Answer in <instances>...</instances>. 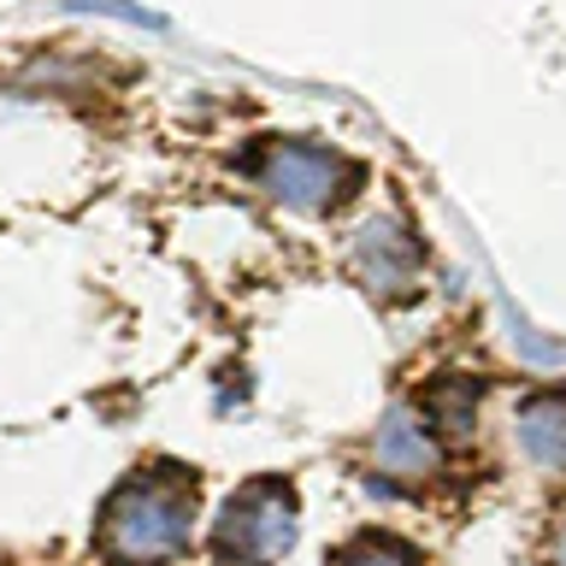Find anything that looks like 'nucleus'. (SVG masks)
<instances>
[{
    "instance_id": "1",
    "label": "nucleus",
    "mask_w": 566,
    "mask_h": 566,
    "mask_svg": "<svg viewBox=\"0 0 566 566\" xmlns=\"http://www.w3.org/2000/svg\"><path fill=\"white\" fill-rule=\"evenodd\" d=\"M195 537V478L159 467L106 495L95 543L113 566H171Z\"/></svg>"
},
{
    "instance_id": "2",
    "label": "nucleus",
    "mask_w": 566,
    "mask_h": 566,
    "mask_svg": "<svg viewBox=\"0 0 566 566\" xmlns=\"http://www.w3.org/2000/svg\"><path fill=\"white\" fill-rule=\"evenodd\" d=\"M301 537V502L283 478H248L224 502L212 525V555L219 566H272Z\"/></svg>"
},
{
    "instance_id": "3",
    "label": "nucleus",
    "mask_w": 566,
    "mask_h": 566,
    "mask_svg": "<svg viewBox=\"0 0 566 566\" xmlns=\"http://www.w3.org/2000/svg\"><path fill=\"white\" fill-rule=\"evenodd\" d=\"M248 177L290 212H336L360 184V166L318 142H265L248 159Z\"/></svg>"
},
{
    "instance_id": "4",
    "label": "nucleus",
    "mask_w": 566,
    "mask_h": 566,
    "mask_svg": "<svg viewBox=\"0 0 566 566\" xmlns=\"http://www.w3.org/2000/svg\"><path fill=\"white\" fill-rule=\"evenodd\" d=\"M354 277L378 301H401L419 290V242L401 219H371L354 237Z\"/></svg>"
},
{
    "instance_id": "5",
    "label": "nucleus",
    "mask_w": 566,
    "mask_h": 566,
    "mask_svg": "<svg viewBox=\"0 0 566 566\" xmlns=\"http://www.w3.org/2000/svg\"><path fill=\"white\" fill-rule=\"evenodd\" d=\"M371 460H378V472H389V478H424L437 467V442H431V431H424L413 413H407V407H396V413L378 424Z\"/></svg>"
},
{
    "instance_id": "6",
    "label": "nucleus",
    "mask_w": 566,
    "mask_h": 566,
    "mask_svg": "<svg viewBox=\"0 0 566 566\" xmlns=\"http://www.w3.org/2000/svg\"><path fill=\"white\" fill-rule=\"evenodd\" d=\"M520 431V449L537 460V467H566V389H543L520 407L513 419Z\"/></svg>"
},
{
    "instance_id": "7",
    "label": "nucleus",
    "mask_w": 566,
    "mask_h": 566,
    "mask_svg": "<svg viewBox=\"0 0 566 566\" xmlns=\"http://www.w3.org/2000/svg\"><path fill=\"white\" fill-rule=\"evenodd\" d=\"M424 413L442 419V431H467V424H472V389L467 384L431 389V396H424Z\"/></svg>"
},
{
    "instance_id": "8",
    "label": "nucleus",
    "mask_w": 566,
    "mask_h": 566,
    "mask_svg": "<svg viewBox=\"0 0 566 566\" xmlns=\"http://www.w3.org/2000/svg\"><path fill=\"white\" fill-rule=\"evenodd\" d=\"M331 566H419V560L407 555L401 543H389V537H360L354 548H343Z\"/></svg>"
},
{
    "instance_id": "9",
    "label": "nucleus",
    "mask_w": 566,
    "mask_h": 566,
    "mask_svg": "<svg viewBox=\"0 0 566 566\" xmlns=\"http://www.w3.org/2000/svg\"><path fill=\"white\" fill-rule=\"evenodd\" d=\"M560 566H566V525H560Z\"/></svg>"
}]
</instances>
